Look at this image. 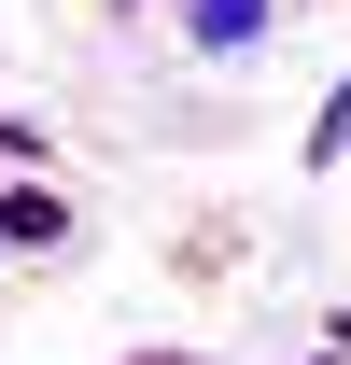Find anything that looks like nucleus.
<instances>
[{
    "instance_id": "nucleus-1",
    "label": "nucleus",
    "mask_w": 351,
    "mask_h": 365,
    "mask_svg": "<svg viewBox=\"0 0 351 365\" xmlns=\"http://www.w3.org/2000/svg\"><path fill=\"white\" fill-rule=\"evenodd\" d=\"M0 239H14V253H56V239H71V197H56V182H0Z\"/></svg>"
},
{
    "instance_id": "nucleus-2",
    "label": "nucleus",
    "mask_w": 351,
    "mask_h": 365,
    "mask_svg": "<svg viewBox=\"0 0 351 365\" xmlns=\"http://www.w3.org/2000/svg\"><path fill=\"white\" fill-rule=\"evenodd\" d=\"M183 29H197V56H239L253 29H281V0H183Z\"/></svg>"
},
{
    "instance_id": "nucleus-3",
    "label": "nucleus",
    "mask_w": 351,
    "mask_h": 365,
    "mask_svg": "<svg viewBox=\"0 0 351 365\" xmlns=\"http://www.w3.org/2000/svg\"><path fill=\"white\" fill-rule=\"evenodd\" d=\"M127 365H211V351H127Z\"/></svg>"
},
{
    "instance_id": "nucleus-4",
    "label": "nucleus",
    "mask_w": 351,
    "mask_h": 365,
    "mask_svg": "<svg viewBox=\"0 0 351 365\" xmlns=\"http://www.w3.org/2000/svg\"><path fill=\"white\" fill-rule=\"evenodd\" d=\"M0 253H14V239H0Z\"/></svg>"
},
{
    "instance_id": "nucleus-5",
    "label": "nucleus",
    "mask_w": 351,
    "mask_h": 365,
    "mask_svg": "<svg viewBox=\"0 0 351 365\" xmlns=\"http://www.w3.org/2000/svg\"><path fill=\"white\" fill-rule=\"evenodd\" d=\"M127 14H141V0H127Z\"/></svg>"
}]
</instances>
